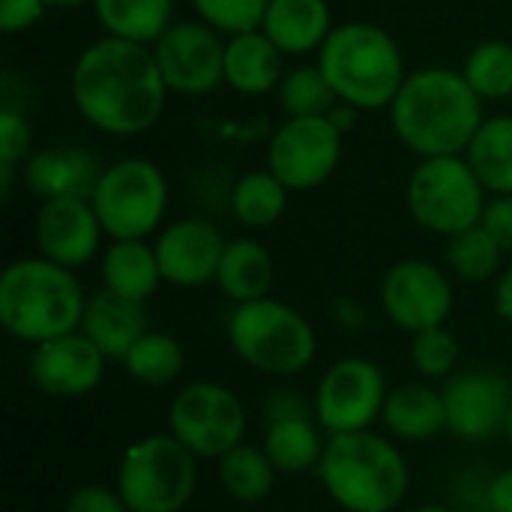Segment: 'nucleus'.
Listing matches in <instances>:
<instances>
[{
  "instance_id": "1",
  "label": "nucleus",
  "mask_w": 512,
  "mask_h": 512,
  "mask_svg": "<svg viewBox=\"0 0 512 512\" xmlns=\"http://www.w3.org/2000/svg\"><path fill=\"white\" fill-rule=\"evenodd\" d=\"M69 93L84 123L114 138L144 135L168 102L153 48L117 36H102L78 54Z\"/></svg>"
},
{
  "instance_id": "2",
  "label": "nucleus",
  "mask_w": 512,
  "mask_h": 512,
  "mask_svg": "<svg viewBox=\"0 0 512 512\" xmlns=\"http://www.w3.org/2000/svg\"><path fill=\"white\" fill-rule=\"evenodd\" d=\"M390 111V126L402 147L420 159L465 156L483 126V99L462 72L450 66H423L408 72Z\"/></svg>"
},
{
  "instance_id": "3",
  "label": "nucleus",
  "mask_w": 512,
  "mask_h": 512,
  "mask_svg": "<svg viewBox=\"0 0 512 512\" xmlns=\"http://www.w3.org/2000/svg\"><path fill=\"white\" fill-rule=\"evenodd\" d=\"M84 309L87 294L75 270L42 255L18 258L0 273V324L24 345L36 348L81 330Z\"/></svg>"
},
{
  "instance_id": "4",
  "label": "nucleus",
  "mask_w": 512,
  "mask_h": 512,
  "mask_svg": "<svg viewBox=\"0 0 512 512\" xmlns=\"http://www.w3.org/2000/svg\"><path fill=\"white\" fill-rule=\"evenodd\" d=\"M330 501L345 512H393L411 489V468L402 450L378 432L330 435L318 465Z\"/></svg>"
},
{
  "instance_id": "5",
  "label": "nucleus",
  "mask_w": 512,
  "mask_h": 512,
  "mask_svg": "<svg viewBox=\"0 0 512 512\" xmlns=\"http://www.w3.org/2000/svg\"><path fill=\"white\" fill-rule=\"evenodd\" d=\"M336 99L357 111L390 108L408 78L405 54L390 30L375 21H342L318 51Z\"/></svg>"
},
{
  "instance_id": "6",
  "label": "nucleus",
  "mask_w": 512,
  "mask_h": 512,
  "mask_svg": "<svg viewBox=\"0 0 512 512\" xmlns=\"http://www.w3.org/2000/svg\"><path fill=\"white\" fill-rule=\"evenodd\" d=\"M225 333L231 351L249 369L273 378H294L306 372L318 354V333L312 321L276 297L234 306Z\"/></svg>"
},
{
  "instance_id": "7",
  "label": "nucleus",
  "mask_w": 512,
  "mask_h": 512,
  "mask_svg": "<svg viewBox=\"0 0 512 512\" xmlns=\"http://www.w3.org/2000/svg\"><path fill=\"white\" fill-rule=\"evenodd\" d=\"M198 486V459L171 435L132 441L117 465L114 489L129 512H183Z\"/></svg>"
},
{
  "instance_id": "8",
  "label": "nucleus",
  "mask_w": 512,
  "mask_h": 512,
  "mask_svg": "<svg viewBox=\"0 0 512 512\" xmlns=\"http://www.w3.org/2000/svg\"><path fill=\"white\" fill-rule=\"evenodd\" d=\"M105 237L147 240L162 231L168 213V177L144 156H126L105 165L90 198Z\"/></svg>"
},
{
  "instance_id": "9",
  "label": "nucleus",
  "mask_w": 512,
  "mask_h": 512,
  "mask_svg": "<svg viewBox=\"0 0 512 512\" xmlns=\"http://www.w3.org/2000/svg\"><path fill=\"white\" fill-rule=\"evenodd\" d=\"M489 192L477 180L465 156L420 159L408 177L405 201L414 222L438 237H456L480 225Z\"/></svg>"
},
{
  "instance_id": "10",
  "label": "nucleus",
  "mask_w": 512,
  "mask_h": 512,
  "mask_svg": "<svg viewBox=\"0 0 512 512\" xmlns=\"http://www.w3.org/2000/svg\"><path fill=\"white\" fill-rule=\"evenodd\" d=\"M249 429L240 396L216 381H192L180 387L168 405V432L195 459H222L243 444Z\"/></svg>"
},
{
  "instance_id": "11",
  "label": "nucleus",
  "mask_w": 512,
  "mask_h": 512,
  "mask_svg": "<svg viewBox=\"0 0 512 512\" xmlns=\"http://www.w3.org/2000/svg\"><path fill=\"white\" fill-rule=\"evenodd\" d=\"M387 393L390 387L384 369L375 360L345 357L321 375L312 405L327 438L354 435L369 432L375 423H381Z\"/></svg>"
},
{
  "instance_id": "12",
  "label": "nucleus",
  "mask_w": 512,
  "mask_h": 512,
  "mask_svg": "<svg viewBox=\"0 0 512 512\" xmlns=\"http://www.w3.org/2000/svg\"><path fill=\"white\" fill-rule=\"evenodd\" d=\"M342 162V132L330 117H285L270 135L267 168L291 189L324 186Z\"/></svg>"
},
{
  "instance_id": "13",
  "label": "nucleus",
  "mask_w": 512,
  "mask_h": 512,
  "mask_svg": "<svg viewBox=\"0 0 512 512\" xmlns=\"http://www.w3.org/2000/svg\"><path fill=\"white\" fill-rule=\"evenodd\" d=\"M168 93L207 96L225 84V39L204 21H174L153 45Z\"/></svg>"
},
{
  "instance_id": "14",
  "label": "nucleus",
  "mask_w": 512,
  "mask_h": 512,
  "mask_svg": "<svg viewBox=\"0 0 512 512\" xmlns=\"http://www.w3.org/2000/svg\"><path fill=\"white\" fill-rule=\"evenodd\" d=\"M384 315L405 333H423L444 327L453 315L456 294L450 276L423 258L396 261L381 279Z\"/></svg>"
},
{
  "instance_id": "15",
  "label": "nucleus",
  "mask_w": 512,
  "mask_h": 512,
  "mask_svg": "<svg viewBox=\"0 0 512 512\" xmlns=\"http://www.w3.org/2000/svg\"><path fill=\"white\" fill-rule=\"evenodd\" d=\"M441 393L447 408V432L459 441L483 444L504 432L507 414L512 411V384L501 372H456L444 381Z\"/></svg>"
},
{
  "instance_id": "16",
  "label": "nucleus",
  "mask_w": 512,
  "mask_h": 512,
  "mask_svg": "<svg viewBox=\"0 0 512 512\" xmlns=\"http://www.w3.org/2000/svg\"><path fill=\"white\" fill-rule=\"evenodd\" d=\"M105 366L108 357L81 330L36 345L27 360L33 387L51 399L90 396L102 384Z\"/></svg>"
},
{
  "instance_id": "17",
  "label": "nucleus",
  "mask_w": 512,
  "mask_h": 512,
  "mask_svg": "<svg viewBox=\"0 0 512 512\" xmlns=\"http://www.w3.org/2000/svg\"><path fill=\"white\" fill-rule=\"evenodd\" d=\"M225 246L222 231L201 216L168 222L153 243L162 279L174 288H204L216 282Z\"/></svg>"
},
{
  "instance_id": "18",
  "label": "nucleus",
  "mask_w": 512,
  "mask_h": 512,
  "mask_svg": "<svg viewBox=\"0 0 512 512\" xmlns=\"http://www.w3.org/2000/svg\"><path fill=\"white\" fill-rule=\"evenodd\" d=\"M102 237L105 231L87 198H54L39 204L33 240L42 258L66 270L87 267L102 252Z\"/></svg>"
},
{
  "instance_id": "19",
  "label": "nucleus",
  "mask_w": 512,
  "mask_h": 512,
  "mask_svg": "<svg viewBox=\"0 0 512 512\" xmlns=\"http://www.w3.org/2000/svg\"><path fill=\"white\" fill-rule=\"evenodd\" d=\"M99 156L87 147H45L30 153L24 162V186L39 201L54 198H93V189L102 177Z\"/></svg>"
},
{
  "instance_id": "20",
  "label": "nucleus",
  "mask_w": 512,
  "mask_h": 512,
  "mask_svg": "<svg viewBox=\"0 0 512 512\" xmlns=\"http://www.w3.org/2000/svg\"><path fill=\"white\" fill-rule=\"evenodd\" d=\"M333 9L327 0H270L261 30L285 57L318 54L333 33Z\"/></svg>"
},
{
  "instance_id": "21",
  "label": "nucleus",
  "mask_w": 512,
  "mask_h": 512,
  "mask_svg": "<svg viewBox=\"0 0 512 512\" xmlns=\"http://www.w3.org/2000/svg\"><path fill=\"white\" fill-rule=\"evenodd\" d=\"M81 333L108 357V360H120L132 351V345L150 333V321H147V309L144 303L135 300H123L111 291H96L93 297H87V309H84V321H81Z\"/></svg>"
},
{
  "instance_id": "22",
  "label": "nucleus",
  "mask_w": 512,
  "mask_h": 512,
  "mask_svg": "<svg viewBox=\"0 0 512 512\" xmlns=\"http://www.w3.org/2000/svg\"><path fill=\"white\" fill-rule=\"evenodd\" d=\"M381 423L390 438L420 444L447 432L444 393L426 381H405L387 393Z\"/></svg>"
},
{
  "instance_id": "23",
  "label": "nucleus",
  "mask_w": 512,
  "mask_h": 512,
  "mask_svg": "<svg viewBox=\"0 0 512 512\" xmlns=\"http://www.w3.org/2000/svg\"><path fill=\"white\" fill-rule=\"evenodd\" d=\"M285 78V54L264 30H249L225 39V84L240 96L276 93Z\"/></svg>"
},
{
  "instance_id": "24",
  "label": "nucleus",
  "mask_w": 512,
  "mask_h": 512,
  "mask_svg": "<svg viewBox=\"0 0 512 512\" xmlns=\"http://www.w3.org/2000/svg\"><path fill=\"white\" fill-rule=\"evenodd\" d=\"M99 273L105 291L135 303H147L165 282L156 249L147 240H111L102 252Z\"/></svg>"
},
{
  "instance_id": "25",
  "label": "nucleus",
  "mask_w": 512,
  "mask_h": 512,
  "mask_svg": "<svg viewBox=\"0 0 512 512\" xmlns=\"http://www.w3.org/2000/svg\"><path fill=\"white\" fill-rule=\"evenodd\" d=\"M273 282H276V264L261 240L255 237L228 240L219 261L216 285L234 306L270 297Z\"/></svg>"
},
{
  "instance_id": "26",
  "label": "nucleus",
  "mask_w": 512,
  "mask_h": 512,
  "mask_svg": "<svg viewBox=\"0 0 512 512\" xmlns=\"http://www.w3.org/2000/svg\"><path fill=\"white\" fill-rule=\"evenodd\" d=\"M261 450L273 462L279 474H306L318 471L321 456L327 450L324 429L315 414L264 420V444Z\"/></svg>"
},
{
  "instance_id": "27",
  "label": "nucleus",
  "mask_w": 512,
  "mask_h": 512,
  "mask_svg": "<svg viewBox=\"0 0 512 512\" xmlns=\"http://www.w3.org/2000/svg\"><path fill=\"white\" fill-rule=\"evenodd\" d=\"M105 36L153 45L174 24V0H93Z\"/></svg>"
},
{
  "instance_id": "28",
  "label": "nucleus",
  "mask_w": 512,
  "mask_h": 512,
  "mask_svg": "<svg viewBox=\"0 0 512 512\" xmlns=\"http://www.w3.org/2000/svg\"><path fill=\"white\" fill-rule=\"evenodd\" d=\"M465 159L489 195H512V114L486 117Z\"/></svg>"
},
{
  "instance_id": "29",
  "label": "nucleus",
  "mask_w": 512,
  "mask_h": 512,
  "mask_svg": "<svg viewBox=\"0 0 512 512\" xmlns=\"http://www.w3.org/2000/svg\"><path fill=\"white\" fill-rule=\"evenodd\" d=\"M288 195H291V189L270 168H258V171H246L234 183L228 204H231L234 219L243 228L264 231V228L276 225L285 216Z\"/></svg>"
},
{
  "instance_id": "30",
  "label": "nucleus",
  "mask_w": 512,
  "mask_h": 512,
  "mask_svg": "<svg viewBox=\"0 0 512 512\" xmlns=\"http://www.w3.org/2000/svg\"><path fill=\"white\" fill-rule=\"evenodd\" d=\"M216 468H219V483L225 495L240 504H261L264 498H270L276 486V474H279L273 462L267 459V453L246 441L234 447L231 453H225Z\"/></svg>"
},
{
  "instance_id": "31",
  "label": "nucleus",
  "mask_w": 512,
  "mask_h": 512,
  "mask_svg": "<svg viewBox=\"0 0 512 512\" xmlns=\"http://www.w3.org/2000/svg\"><path fill=\"white\" fill-rule=\"evenodd\" d=\"M123 369L132 381L144 387H168L183 375L186 351L174 336L150 330L123 357Z\"/></svg>"
},
{
  "instance_id": "32",
  "label": "nucleus",
  "mask_w": 512,
  "mask_h": 512,
  "mask_svg": "<svg viewBox=\"0 0 512 512\" xmlns=\"http://www.w3.org/2000/svg\"><path fill=\"white\" fill-rule=\"evenodd\" d=\"M459 72L483 102L512 99V39L477 42Z\"/></svg>"
},
{
  "instance_id": "33",
  "label": "nucleus",
  "mask_w": 512,
  "mask_h": 512,
  "mask_svg": "<svg viewBox=\"0 0 512 512\" xmlns=\"http://www.w3.org/2000/svg\"><path fill=\"white\" fill-rule=\"evenodd\" d=\"M504 249L498 246V240L483 228L474 225L456 237L447 240V267L456 279L462 282H492L498 279L504 270Z\"/></svg>"
},
{
  "instance_id": "34",
  "label": "nucleus",
  "mask_w": 512,
  "mask_h": 512,
  "mask_svg": "<svg viewBox=\"0 0 512 512\" xmlns=\"http://www.w3.org/2000/svg\"><path fill=\"white\" fill-rule=\"evenodd\" d=\"M276 102L285 117H327L339 105L318 63H300L288 69L276 87Z\"/></svg>"
},
{
  "instance_id": "35",
  "label": "nucleus",
  "mask_w": 512,
  "mask_h": 512,
  "mask_svg": "<svg viewBox=\"0 0 512 512\" xmlns=\"http://www.w3.org/2000/svg\"><path fill=\"white\" fill-rule=\"evenodd\" d=\"M459 357H462L459 339L453 330H447V324L411 336V363L420 372V378H426V381L453 378Z\"/></svg>"
},
{
  "instance_id": "36",
  "label": "nucleus",
  "mask_w": 512,
  "mask_h": 512,
  "mask_svg": "<svg viewBox=\"0 0 512 512\" xmlns=\"http://www.w3.org/2000/svg\"><path fill=\"white\" fill-rule=\"evenodd\" d=\"M189 3L195 9V18L222 36L261 30L264 12L270 6V0H189Z\"/></svg>"
},
{
  "instance_id": "37",
  "label": "nucleus",
  "mask_w": 512,
  "mask_h": 512,
  "mask_svg": "<svg viewBox=\"0 0 512 512\" xmlns=\"http://www.w3.org/2000/svg\"><path fill=\"white\" fill-rule=\"evenodd\" d=\"M33 129L27 117L9 105L0 108V165H18L30 159Z\"/></svg>"
},
{
  "instance_id": "38",
  "label": "nucleus",
  "mask_w": 512,
  "mask_h": 512,
  "mask_svg": "<svg viewBox=\"0 0 512 512\" xmlns=\"http://www.w3.org/2000/svg\"><path fill=\"white\" fill-rule=\"evenodd\" d=\"M63 512H129L117 489L102 483H84L69 498Z\"/></svg>"
},
{
  "instance_id": "39",
  "label": "nucleus",
  "mask_w": 512,
  "mask_h": 512,
  "mask_svg": "<svg viewBox=\"0 0 512 512\" xmlns=\"http://www.w3.org/2000/svg\"><path fill=\"white\" fill-rule=\"evenodd\" d=\"M45 9V0H0V30L6 36L24 33L42 21Z\"/></svg>"
},
{
  "instance_id": "40",
  "label": "nucleus",
  "mask_w": 512,
  "mask_h": 512,
  "mask_svg": "<svg viewBox=\"0 0 512 512\" xmlns=\"http://www.w3.org/2000/svg\"><path fill=\"white\" fill-rule=\"evenodd\" d=\"M480 225L498 240V246L510 255L512 252V195H492Z\"/></svg>"
},
{
  "instance_id": "41",
  "label": "nucleus",
  "mask_w": 512,
  "mask_h": 512,
  "mask_svg": "<svg viewBox=\"0 0 512 512\" xmlns=\"http://www.w3.org/2000/svg\"><path fill=\"white\" fill-rule=\"evenodd\" d=\"M486 507L489 512H512V468L498 471L486 483Z\"/></svg>"
},
{
  "instance_id": "42",
  "label": "nucleus",
  "mask_w": 512,
  "mask_h": 512,
  "mask_svg": "<svg viewBox=\"0 0 512 512\" xmlns=\"http://www.w3.org/2000/svg\"><path fill=\"white\" fill-rule=\"evenodd\" d=\"M333 318H336L339 327H345V330H360V327L366 324L363 306H360L357 300H351V297H339V300L333 303Z\"/></svg>"
},
{
  "instance_id": "43",
  "label": "nucleus",
  "mask_w": 512,
  "mask_h": 512,
  "mask_svg": "<svg viewBox=\"0 0 512 512\" xmlns=\"http://www.w3.org/2000/svg\"><path fill=\"white\" fill-rule=\"evenodd\" d=\"M495 312L504 324L512 327V264L498 276V285H495Z\"/></svg>"
},
{
  "instance_id": "44",
  "label": "nucleus",
  "mask_w": 512,
  "mask_h": 512,
  "mask_svg": "<svg viewBox=\"0 0 512 512\" xmlns=\"http://www.w3.org/2000/svg\"><path fill=\"white\" fill-rule=\"evenodd\" d=\"M12 177H15V165H0V198L9 201L12 195Z\"/></svg>"
},
{
  "instance_id": "45",
  "label": "nucleus",
  "mask_w": 512,
  "mask_h": 512,
  "mask_svg": "<svg viewBox=\"0 0 512 512\" xmlns=\"http://www.w3.org/2000/svg\"><path fill=\"white\" fill-rule=\"evenodd\" d=\"M48 9H78L84 3H93V0H45Z\"/></svg>"
},
{
  "instance_id": "46",
  "label": "nucleus",
  "mask_w": 512,
  "mask_h": 512,
  "mask_svg": "<svg viewBox=\"0 0 512 512\" xmlns=\"http://www.w3.org/2000/svg\"><path fill=\"white\" fill-rule=\"evenodd\" d=\"M408 512H456V510L441 507V504H426V507H414V510H408Z\"/></svg>"
},
{
  "instance_id": "47",
  "label": "nucleus",
  "mask_w": 512,
  "mask_h": 512,
  "mask_svg": "<svg viewBox=\"0 0 512 512\" xmlns=\"http://www.w3.org/2000/svg\"><path fill=\"white\" fill-rule=\"evenodd\" d=\"M501 438H504V441H507V444L512 447V411L507 414V423H504V432H501Z\"/></svg>"
}]
</instances>
